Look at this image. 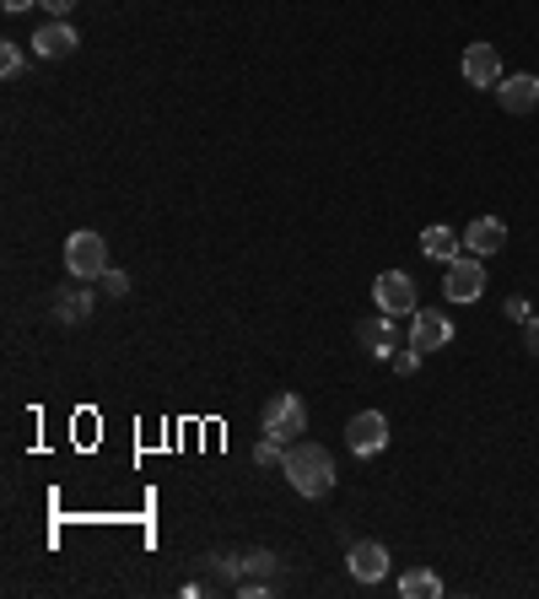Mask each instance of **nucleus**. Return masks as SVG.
I'll return each instance as SVG.
<instances>
[{"label": "nucleus", "instance_id": "nucleus-16", "mask_svg": "<svg viewBox=\"0 0 539 599\" xmlns=\"http://www.w3.org/2000/svg\"><path fill=\"white\" fill-rule=\"evenodd\" d=\"M400 595L404 599H443V578L432 567H410L400 578Z\"/></svg>", "mask_w": 539, "mask_h": 599}, {"label": "nucleus", "instance_id": "nucleus-6", "mask_svg": "<svg viewBox=\"0 0 539 599\" xmlns=\"http://www.w3.org/2000/svg\"><path fill=\"white\" fill-rule=\"evenodd\" d=\"M372 303H378L383 314H394V319L415 314V281H410L404 270H383V275L372 281Z\"/></svg>", "mask_w": 539, "mask_h": 599}, {"label": "nucleus", "instance_id": "nucleus-25", "mask_svg": "<svg viewBox=\"0 0 539 599\" xmlns=\"http://www.w3.org/2000/svg\"><path fill=\"white\" fill-rule=\"evenodd\" d=\"M38 5H44L49 16H60V22H66L70 11H76V0H38Z\"/></svg>", "mask_w": 539, "mask_h": 599}, {"label": "nucleus", "instance_id": "nucleus-19", "mask_svg": "<svg viewBox=\"0 0 539 599\" xmlns=\"http://www.w3.org/2000/svg\"><path fill=\"white\" fill-rule=\"evenodd\" d=\"M98 286H103V292H108V297H125V292H130V275H125V270H103V281H98Z\"/></svg>", "mask_w": 539, "mask_h": 599}, {"label": "nucleus", "instance_id": "nucleus-9", "mask_svg": "<svg viewBox=\"0 0 539 599\" xmlns=\"http://www.w3.org/2000/svg\"><path fill=\"white\" fill-rule=\"evenodd\" d=\"M465 81L470 87H502V55L496 44H465Z\"/></svg>", "mask_w": 539, "mask_h": 599}, {"label": "nucleus", "instance_id": "nucleus-8", "mask_svg": "<svg viewBox=\"0 0 539 599\" xmlns=\"http://www.w3.org/2000/svg\"><path fill=\"white\" fill-rule=\"evenodd\" d=\"M410 346H415V351H443V346H454V319L437 314V308H421V314L410 319Z\"/></svg>", "mask_w": 539, "mask_h": 599}, {"label": "nucleus", "instance_id": "nucleus-20", "mask_svg": "<svg viewBox=\"0 0 539 599\" xmlns=\"http://www.w3.org/2000/svg\"><path fill=\"white\" fill-rule=\"evenodd\" d=\"M0 76H5V81L22 76V49H16V44H0Z\"/></svg>", "mask_w": 539, "mask_h": 599}, {"label": "nucleus", "instance_id": "nucleus-1", "mask_svg": "<svg viewBox=\"0 0 539 599\" xmlns=\"http://www.w3.org/2000/svg\"><path fill=\"white\" fill-rule=\"evenodd\" d=\"M280 475L291 481V491H297V497H330L340 470H335V454H330L324 443H302V438H297V443L286 449Z\"/></svg>", "mask_w": 539, "mask_h": 599}, {"label": "nucleus", "instance_id": "nucleus-18", "mask_svg": "<svg viewBox=\"0 0 539 599\" xmlns=\"http://www.w3.org/2000/svg\"><path fill=\"white\" fill-rule=\"evenodd\" d=\"M270 573H275V556L270 551H249L243 556V578H270Z\"/></svg>", "mask_w": 539, "mask_h": 599}, {"label": "nucleus", "instance_id": "nucleus-2", "mask_svg": "<svg viewBox=\"0 0 539 599\" xmlns=\"http://www.w3.org/2000/svg\"><path fill=\"white\" fill-rule=\"evenodd\" d=\"M260 432L275 438V443H297V438L308 432V405L297 395H270L265 416H260Z\"/></svg>", "mask_w": 539, "mask_h": 599}, {"label": "nucleus", "instance_id": "nucleus-14", "mask_svg": "<svg viewBox=\"0 0 539 599\" xmlns=\"http://www.w3.org/2000/svg\"><path fill=\"white\" fill-rule=\"evenodd\" d=\"M421 255H426V260H443V265H454V260L465 255V238H459L454 227H426V233H421Z\"/></svg>", "mask_w": 539, "mask_h": 599}, {"label": "nucleus", "instance_id": "nucleus-5", "mask_svg": "<svg viewBox=\"0 0 539 599\" xmlns=\"http://www.w3.org/2000/svg\"><path fill=\"white\" fill-rule=\"evenodd\" d=\"M485 292V265H480V255H459L454 265H448V275H443V297L448 303H474Z\"/></svg>", "mask_w": 539, "mask_h": 599}, {"label": "nucleus", "instance_id": "nucleus-22", "mask_svg": "<svg viewBox=\"0 0 539 599\" xmlns=\"http://www.w3.org/2000/svg\"><path fill=\"white\" fill-rule=\"evenodd\" d=\"M524 346H529V357L539 362V314H529V319H524Z\"/></svg>", "mask_w": 539, "mask_h": 599}, {"label": "nucleus", "instance_id": "nucleus-24", "mask_svg": "<svg viewBox=\"0 0 539 599\" xmlns=\"http://www.w3.org/2000/svg\"><path fill=\"white\" fill-rule=\"evenodd\" d=\"M502 308H507V319H518V325H524V319L535 314V308H529V297H507Z\"/></svg>", "mask_w": 539, "mask_h": 599}, {"label": "nucleus", "instance_id": "nucleus-13", "mask_svg": "<svg viewBox=\"0 0 539 599\" xmlns=\"http://www.w3.org/2000/svg\"><path fill=\"white\" fill-rule=\"evenodd\" d=\"M356 340H362V346H367L372 357H389V351L400 346V330H394V314H383V308H378L372 319H362V325H356Z\"/></svg>", "mask_w": 539, "mask_h": 599}, {"label": "nucleus", "instance_id": "nucleus-12", "mask_svg": "<svg viewBox=\"0 0 539 599\" xmlns=\"http://www.w3.org/2000/svg\"><path fill=\"white\" fill-rule=\"evenodd\" d=\"M496 98H502V109L507 114H535L539 109V76H502V87H496Z\"/></svg>", "mask_w": 539, "mask_h": 599}, {"label": "nucleus", "instance_id": "nucleus-7", "mask_svg": "<svg viewBox=\"0 0 539 599\" xmlns=\"http://www.w3.org/2000/svg\"><path fill=\"white\" fill-rule=\"evenodd\" d=\"M345 562H351V578L356 584H383L389 578V545L383 540H356Z\"/></svg>", "mask_w": 539, "mask_h": 599}, {"label": "nucleus", "instance_id": "nucleus-11", "mask_svg": "<svg viewBox=\"0 0 539 599\" xmlns=\"http://www.w3.org/2000/svg\"><path fill=\"white\" fill-rule=\"evenodd\" d=\"M76 44H81V38H76V27L60 22V16H55L49 27H38V33H33V55H38V60H66V55H76Z\"/></svg>", "mask_w": 539, "mask_h": 599}, {"label": "nucleus", "instance_id": "nucleus-3", "mask_svg": "<svg viewBox=\"0 0 539 599\" xmlns=\"http://www.w3.org/2000/svg\"><path fill=\"white\" fill-rule=\"evenodd\" d=\"M66 270L76 281H103V270H108V244H103V233H70Z\"/></svg>", "mask_w": 539, "mask_h": 599}, {"label": "nucleus", "instance_id": "nucleus-10", "mask_svg": "<svg viewBox=\"0 0 539 599\" xmlns=\"http://www.w3.org/2000/svg\"><path fill=\"white\" fill-rule=\"evenodd\" d=\"M465 249L480 255V260L502 255V249H507V222H502V216H474L470 227H465Z\"/></svg>", "mask_w": 539, "mask_h": 599}, {"label": "nucleus", "instance_id": "nucleus-26", "mask_svg": "<svg viewBox=\"0 0 539 599\" xmlns=\"http://www.w3.org/2000/svg\"><path fill=\"white\" fill-rule=\"evenodd\" d=\"M0 5H5V11H27L33 0H0Z\"/></svg>", "mask_w": 539, "mask_h": 599}, {"label": "nucleus", "instance_id": "nucleus-17", "mask_svg": "<svg viewBox=\"0 0 539 599\" xmlns=\"http://www.w3.org/2000/svg\"><path fill=\"white\" fill-rule=\"evenodd\" d=\"M286 449H291V443H275V438H260V443H254V465H265V470L286 465Z\"/></svg>", "mask_w": 539, "mask_h": 599}, {"label": "nucleus", "instance_id": "nucleus-4", "mask_svg": "<svg viewBox=\"0 0 539 599\" xmlns=\"http://www.w3.org/2000/svg\"><path fill=\"white\" fill-rule=\"evenodd\" d=\"M345 443H351V454H362V460L383 454V449H389V416H383V410H362V416H351Z\"/></svg>", "mask_w": 539, "mask_h": 599}, {"label": "nucleus", "instance_id": "nucleus-23", "mask_svg": "<svg viewBox=\"0 0 539 599\" xmlns=\"http://www.w3.org/2000/svg\"><path fill=\"white\" fill-rule=\"evenodd\" d=\"M421 357H426V351H415V346L400 351V357H394V373H415V368H421Z\"/></svg>", "mask_w": 539, "mask_h": 599}, {"label": "nucleus", "instance_id": "nucleus-21", "mask_svg": "<svg viewBox=\"0 0 539 599\" xmlns=\"http://www.w3.org/2000/svg\"><path fill=\"white\" fill-rule=\"evenodd\" d=\"M221 578H243V556H210Z\"/></svg>", "mask_w": 539, "mask_h": 599}, {"label": "nucleus", "instance_id": "nucleus-15", "mask_svg": "<svg viewBox=\"0 0 539 599\" xmlns=\"http://www.w3.org/2000/svg\"><path fill=\"white\" fill-rule=\"evenodd\" d=\"M55 319H60V325H87V319H92V292L60 286V292H55Z\"/></svg>", "mask_w": 539, "mask_h": 599}]
</instances>
